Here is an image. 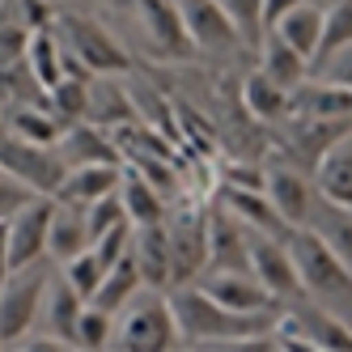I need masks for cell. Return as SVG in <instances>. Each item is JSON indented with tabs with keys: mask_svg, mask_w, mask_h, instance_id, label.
Listing matches in <instances>:
<instances>
[{
	"mask_svg": "<svg viewBox=\"0 0 352 352\" xmlns=\"http://www.w3.org/2000/svg\"><path fill=\"white\" fill-rule=\"evenodd\" d=\"M170 306H174V318H179V331H183V344H212V348H234L238 340H250V336H267L280 314H242V310H230L221 306L217 297H208L195 280L191 285H174L170 289Z\"/></svg>",
	"mask_w": 352,
	"mask_h": 352,
	"instance_id": "obj_1",
	"label": "cell"
},
{
	"mask_svg": "<svg viewBox=\"0 0 352 352\" xmlns=\"http://www.w3.org/2000/svg\"><path fill=\"white\" fill-rule=\"evenodd\" d=\"M289 250H293V263H297L301 297L322 306V310H331L340 322L352 327V272L327 246V238L318 230H310V225H301V230L289 234Z\"/></svg>",
	"mask_w": 352,
	"mask_h": 352,
	"instance_id": "obj_2",
	"label": "cell"
},
{
	"mask_svg": "<svg viewBox=\"0 0 352 352\" xmlns=\"http://www.w3.org/2000/svg\"><path fill=\"white\" fill-rule=\"evenodd\" d=\"M119 352H170L183 348V331L179 318H174L170 293L166 289H148L144 297L136 293L128 306H123V318L115 327V344Z\"/></svg>",
	"mask_w": 352,
	"mask_h": 352,
	"instance_id": "obj_3",
	"label": "cell"
},
{
	"mask_svg": "<svg viewBox=\"0 0 352 352\" xmlns=\"http://www.w3.org/2000/svg\"><path fill=\"white\" fill-rule=\"evenodd\" d=\"M56 30L64 38V52L77 60L89 77H119L132 68V56L119 34H111L98 17L81 13H56Z\"/></svg>",
	"mask_w": 352,
	"mask_h": 352,
	"instance_id": "obj_4",
	"label": "cell"
},
{
	"mask_svg": "<svg viewBox=\"0 0 352 352\" xmlns=\"http://www.w3.org/2000/svg\"><path fill=\"white\" fill-rule=\"evenodd\" d=\"M47 285H52V267H47V259L9 272V280L0 285V348H13L26 331L38 327V310H43Z\"/></svg>",
	"mask_w": 352,
	"mask_h": 352,
	"instance_id": "obj_5",
	"label": "cell"
},
{
	"mask_svg": "<svg viewBox=\"0 0 352 352\" xmlns=\"http://www.w3.org/2000/svg\"><path fill=\"white\" fill-rule=\"evenodd\" d=\"M0 170H9L13 179H21L26 187H34L43 195H56V187L68 174L56 144H34L26 136H17L5 123V115H0Z\"/></svg>",
	"mask_w": 352,
	"mask_h": 352,
	"instance_id": "obj_6",
	"label": "cell"
},
{
	"mask_svg": "<svg viewBox=\"0 0 352 352\" xmlns=\"http://www.w3.org/2000/svg\"><path fill=\"white\" fill-rule=\"evenodd\" d=\"M174 5H179V13H183V26H187V34H191L199 56L230 60V56H238L246 47L238 26L230 21V13H225L217 0H174Z\"/></svg>",
	"mask_w": 352,
	"mask_h": 352,
	"instance_id": "obj_7",
	"label": "cell"
},
{
	"mask_svg": "<svg viewBox=\"0 0 352 352\" xmlns=\"http://www.w3.org/2000/svg\"><path fill=\"white\" fill-rule=\"evenodd\" d=\"M136 17H140V30H144V52L153 60H191V56H199L174 0H136Z\"/></svg>",
	"mask_w": 352,
	"mask_h": 352,
	"instance_id": "obj_8",
	"label": "cell"
},
{
	"mask_svg": "<svg viewBox=\"0 0 352 352\" xmlns=\"http://www.w3.org/2000/svg\"><path fill=\"white\" fill-rule=\"evenodd\" d=\"M195 285L204 289L208 297H217L221 306H230V310H242V314H280L276 301L263 280L250 267H204L195 276Z\"/></svg>",
	"mask_w": 352,
	"mask_h": 352,
	"instance_id": "obj_9",
	"label": "cell"
},
{
	"mask_svg": "<svg viewBox=\"0 0 352 352\" xmlns=\"http://www.w3.org/2000/svg\"><path fill=\"white\" fill-rule=\"evenodd\" d=\"M250 272L263 280V289L280 301H297L301 297V280H297V263L289 238H272V234H250Z\"/></svg>",
	"mask_w": 352,
	"mask_h": 352,
	"instance_id": "obj_10",
	"label": "cell"
},
{
	"mask_svg": "<svg viewBox=\"0 0 352 352\" xmlns=\"http://www.w3.org/2000/svg\"><path fill=\"white\" fill-rule=\"evenodd\" d=\"M56 212V195H34L26 208L9 217V267H30L47 259V225Z\"/></svg>",
	"mask_w": 352,
	"mask_h": 352,
	"instance_id": "obj_11",
	"label": "cell"
},
{
	"mask_svg": "<svg viewBox=\"0 0 352 352\" xmlns=\"http://www.w3.org/2000/svg\"><path fill=\"white\" fill-rule=\"evenodd\" d=\"M170 234V259H174V285H191L208 267V212H183L166 225Z\"/></svg>",
	"mask_w": 352,
	"mask_h": 352,
	"instance_id": "obj_12",
	"label": "cell"
},
{
	"mask_svg": "<svg viewBox=\"0 0 352 352\" xmlns=\"http://www.w3.org/2000/svg\"><path fill=\"white\" fill-rule=\"evenodd\" d=\"M267 195L272 204L280 208V217L293 225V230H301V225L314 221V208L322 204V195L314 187V179H306V170H267Z\"/></svg>",
	"mask_w": 352,
	"mask_h": 352,
	"instance_id": "obj_13",
	"label": "cell"
},
{
	"mask_svg": "<svg viewBox=\"0 0 352 352\" xmlns=\"http://www.w3.org/2000/svg\"><path fill=\"white\" fill-rule=\"evenodd\" d=\"M221 204L230 208L250 234H272V238H289L293 234V225L280 217V208L272 204L267 187H225Z\"/></svg>",
	"mask_w": 352,
	"mask_h": 352,
	"instance_id": "obj_14",
	"label": "cell"
},
{
	"mask_svg": "<svg viewBox=\"0 0 352 352\" xmlns=\"http://www.w3.org/2000/svg\"><path fill=\"white\" fill-rule=\"evenodd\" d=\"M310 174H314V187L327 204L352 212V132H344L336 144H327Z\"/></svg>",
	"mask_w": 352,
	"mask_h": 352,
	"instance_id": "obj_15",
	"label": "cell"
},
{
	"mask_svg": "<svg viewBox=\"0 0 352 352\" xmlns=\"http://www.w3.org/2000/svg\"><path fill=\"white\" fill-rule=\"evenodd\" d=\"M132 259L140 267L144 289H170L174 285V259H170L166 221H157V225H136V234H132Z\"/></svg>",
	"mask_w": 352,
	"mask_h": 352,
	"instance_id": "obj_16",
	"label": "cell"
},
{
	"mask_svg": "<svg viewBox=\"0 0 352 352\" xmlns=\"http://www.w3.org/2000/svg\"><path fill=\"white\" fill-rule=\"evenodd\" d=\"M208 267H250V230L225 204L208 212Z\"/></svg>",
	"mask_w": 352,
	"mask_h": 352,
	"instance_id": "obj_17",
	"label": "cell"
},
{
	"mask_svg": "<svg viewBox=\"0 0 352 352\" xmlns=\"http://www.w3.org/2000/svg\"><path fill=\"white\" fill-rule=\"evenodd\" d=\"M81 310H85V297L72 289L64 276H52L47 297H43V310H38V327H43L47 336L64 340L68 348H77V322H81Z\"/></svg>",
	"mask_w": 352,
	"mask_h": 352,
	"instance_id": "obj_18",
	"label": "cell"
},
{
	"mask_svg": "<svg viewBox=\"0 0 352 352\" xmlns=\"http://www.w3.org/2000/svg\"><path fill=\"white\" fill-rule=\"evenodd\" d=\"M123 183V162H94V166H72L64 174V183L56 187V199L64 204H94V199H102L111 191H119Z\"/></svg>",
	"mask_w": 352,
	"mask_h": 352,
	"instance_id": "obj_19",
	"label": "cell"
},
{
	"mask_svg": "<svg viewBox=\"0 0 352 352\" xmlns=\"http://www.w3.org/2000/svg\"><path fill=\"white\" fill-rule=\"evenodd\" d=\"M56 148H60V157H64L68 170L72 166H94V162H119V153H123V148L107 136V128H98V123H89V119L68 123L64 136L56 140Z\"/></svg>",
	"mask_w": 352,
	"mask_h": 352,
	"instance_id": "obj_20",
	"label": "cell"
},
{
	"mask_svg": "<svg viewBox=\"0 0 352 352\" xmlns=\"http://www.w3.org/2000/svg\"><path fill=\"white\" fill-rule=\"evenodd\" d=\"M89 123L98 128H136L140 123V111H136V98L123 94L111 77H89Z\"/></svg>",
	"mask_w": 352,
	"mask_h": 352,
	"instance_id": "obj_21",
	"label": "cell"
},
{
	"mask_svg": "<svg viewBox=\"0 0 352 352\" xmlns=\"http://www.w3.org/2000/svg\"><path fill=\"white\" fill-rule=\"evenodd\" d=\"M85 246H89V221H85V208H81V204H64V199H56L52 225H47V259L68 263L72 255H81Z\"/></svg>",
	"mask_w": 352,
	"mask_h": 352,
	"instance_id": "obj_22",
	"label": "cell"
},
{
	"mask_svg": "<svg viewBox=\"0 0 352 352\" xmlns=\"http://www.w3.org/2000/svg\"><path fill=\"white\" fill-rule=\"evenodd\" d=\"M293 111L301 119H352V89L340 81L310 85V77H306L293 89Z\"/></svg>",
	"mask_w": 352,
	"mask_h": 352,
	"instance_id": "obj_23",
	"label": "cell"
},
{
	"mask_svg": "<svg viewBox=\"0 0 352 352\" xmlns=\"http://www.w3.org/2000/svg\"><path fill=\"white\" fill-rule=\"evenodd\" d=\"M322 13H327V5L322 0H306V5H297V9H289V13H280L272 21V34H280L289 47H297L301 56H306L310 64H314V52H318V38H322Z\"/></svg>",
	"mask_w": 352,
	"mask_h": 352,
	"instance_id": "obj_24",
	"label": "cell"
},
{
	"mask_svg": "<svg viewBox=\"0 0 352 352\" xmlns=\"http://www.w3.org/2000/svg\"><path fill=\"white\" fill-rule=\"evenodd\" d=\"M259 72H267V77L276 81V85H285L289 94L310 77V60L297 52V47H289L280 34H263V43H259Z\"/></svg>",
	"mask_w": 352,
	"mask_h": 352,
	"instance_id": "obj_25",
	"label": "cell"
},
{
	"mask_svg": "<svg viewBox=\"0 0 352 352\" xmlns=\"http://www.w3.org/2000/svg\"><path fill=\"white\" fill-rule=\"evenodd\" d=\"M119 199H123V208H128L132 225H157V221H166V191H157L136 166H123Z\"/></svg>",
	"mask_w": 352,
	"mask_h": 352,
	"instance_id": "obj_26",
	"label": "cell"
},
{
	"mask_svg": "<svg viewBox=\"0 0 352 352\" xmlns=\"http://www.w3.org/2000/svg\"><path fill=\"white\" fill-rule=\"evenodd\" d=\"M242 107L255 115V119H263V123H280V119L293 115V94H289L285 85H276L267 72L255 68V72L242 81Z\"/></svg>",
	"mask_w": 352,
	"mask_h": 352,
	"instance_id": "obj_27",
	"label": "cell"
},
{
	"mask_svg": "<svg viewBox=\"0 0 352 352\" xmlns=\"http://www.w3.org/2000/svg\"><path fill=\"white\" fill-rule=\"evenodd\" d=\"M30 68H34V77L43 81V89H52L68 77V52H64V38L56 30V21L52 26H38L30 30V52H26Z\"/></svg>",
	"mask_w": 352,
	"mask_h": 352,
	"instance_id": "obj_28",
	"label": "cell"
},
{
	"mask_svg": "<svg viewBox=\"0 0 352 352\" xmlns=\"http://www.w3.org/2000/svg\"><path fill=\"white\" fill-rule=\"evenodd\" d=\"M144 289V280H140V267H136V259H132V250L123 259H115L111 267H107V276H102V285L94 289V297H89V306H102V310H123L128 301L136 297Z\"/></svg>",
	"mask_w": 352,
	"mask_h": 352,
	"instance_id": "obj_29",
	"label": "cell"
},
{
	"mask_svg": "<svg viewBox=\"0 0 352 352\" xmlns=\"http://www.w3.org/2000/svg\"><path fill=\"white\" fill-rule=\"evenodd\" d=\"M344 47H352V0H331L322 13V38H318V52H314L310 68H322Z\"/></svg>",
	"mask_w": 352,
	"mask_h": 352,
	"instance_id": "obj_30",
	"label": "cell"
},
{
	"mask_svg": "<svg viewBox=\"0 0 352 352\" xmlns=\"http://www.w3.org/2000/svg\"><path fill=\"white\" fill-rule=\"evenodd\" d=\"M310 230H318L327 238V246L340 255V263L352 272V212L348 208H336V204H322L314 208V221H310Z\"/></svg>",
	"mask_w": 352,
	"mask_h": 352,
	"instance_id": "obj_31",
	"label": "cell"
},
{
	"mask_svg": "<svg viewBox=\"0 0 352 352\" xmlns=\"http://www.w3.org/2000/svg\"><path fill=\"white\" fill-rule=\"evenodd\" d=\"M47 107L60 115L64 128H68V123H81V119L89 115V77H81V72H68L60 85L47 89Z\"/></svg>",
	"mask_w": 352,
	"mask_h": 352,
	"instance_id": "obj_32",
	"label": "cell"
},
{
	"mask_svg": "<svg viewBox=\"0 0 352 352\" xmlns=\"http://www.w3.org/2000/svg\"><path fill=\"white\" fill-rule=\"evenodd\" d=\"M60 276H64V280H68L72 289H77V293L89 301V297H94V289L102 285V276H107V263H102V255H98L94 246H85L81 255H72L68 263H60Z\"/></svg>",
	"mask_w": 352,
	"mask_h": 352,
	"instance_id": "obj_33",
	"label": "cell"
},
{
	"mask_svg": "<svg viewBox=\"0 0 352 352\" xmlns=\"http://www.w3.org/2000/svg\"><path fill=\"white\" fill-rule=\"evenodd\" d=\"M217 5L230 13V21L238 26L246 47L263 43V34H267V26H263V0H217Z\"/></svg>",
	"mask_w": 352,
	"mask_h": 352,
	"instance_id": "obj_34",
	"label": "cell"
},
{
	"mask_svg": "<svg viewBox=\"0 0 352 352\" xmlns=\"http://www.w3.org/2000/svg\"><path fill=\"white\" fill-rule=\"evenodd\" d=\"M111 340H115V314L102 310V306H89V301H85L81 322H77V348L98 352V348H111Z\"/></svg>",
	"mask_w": 352,
	"mask_h": 352,
	"instance_id": "obj_35",
	"label": "cell"
},
{
	"mask_svg": "<svg viewBox=\"0 0 352 352\" xmlns=\"http://www.w3.org/2000/svg\"><path fill=\"white\" fill-rule=\"evenodd\" d=\"M85 221H89V242H98L107 230H115V225L128 221V208H123L119 191H111L102 199H94V204H85Z\"/></svg>",
	"mask_w": 352,
	"mask_h": 352,
	"instance_id": "obj_36",
	"label": "cell"
},
{
	"mask_svg": "<svg viewBox=\"0 0 352 352\" xmlns=\"http://www.w3.org/2000/svg\"><path fill=\"white\" fill-rule=\"evenodd\" d=\"M30 52V26L26 21H0V68L26 60Z\"/></svg>",
	"mask_w": 352,
	"mask_h": 352,
	"instance_id": "obj_37",
	"label": "cell"
},
{
	"mask_svg": "<svg viewBox=\"0 0 352 352\" xmlns=\"http://www.w3.org/2000/svg\"><path fill=\"white\" fill-rule=\"evenodd\" d=\"M34 195H43V191H34V187H26L21 179H13L9 170H0V221H9L17 208H26Z\"/></svg>",
	"mask_w": 352,
	"mask_h": 352,
	"instance_id": "obj_38",
	"label": "cell"
},
{
	"mask_svg": "<svg viewBox=\"0 0 352 352\" xmlns=\"http://www.w3.org/2000/svg\"><path fill=\"white\" fill-rule=\"evenodd\" d=\"M225 187H267V170H259V166H230Z\"/></svg>",
	"mask_w": 352,
	"mask_h": 352,
	"instance_id": "obj_39",
	"label": "cell"
},
{
	"mask_svg": "<svg viewBox=\"0 0 352 352\" xmlns=\"http://www.w3.org/2000/svg\"><path fill=\"white\" fill-rule=\"evenodd\" d=\"M322 68H327V81H340V85H348V89H352V47H344V52H340V56H331Z\"/></svg>",
	"mask_w": 352,
	"mask_h": 352,
	"instance_id": "obj_40",
	"label": "cell"
},
{
	"mask_svg": "<svg viewBox=\"0 0 352 352\" xmlns=\"http://www.w3.org/2000/svg\"><path fill=\"white\" fill-rule=\"evenodd\" d=\"M21 9H26V26H30V30L52 26V21H56V13H52V5H47V0H26Z\"/></svg>",
	"mask_w": 352,
	"mask_h": 352,
	"instance_id": "obj_41",
	"label": "cell"
},
{
	"mask_svg": "<svg viewBox=\"0 0 352 352\" xmlns=\"http://www.w3.org/2000/svg\"><path fill=\"white\" fill-rule=\"evenodd\" d=\"M297 5H306V0H263V26H272L280 13H289ZM322 5H331V0H322Z\"/></svg>",
	"mask_w": 352,
	"mask_h": 352,
	"instance_id": "obj_42",
	"label": "cell"
},
{
	"mask_svg": "<svg viewBox=\"0 0 352 352\" xmlns=\"http://www.w3.org/2000/svg\"><path fill=\"white\" fill-rule=\"evenodd\" d=\"M9 221H0V285L9 280Z\"/></svg>",
	"mask_w": 352,
	"mask_h": 352,
	"instance_id": "obj_43",
	"label": "cell"
}]
</instances>
